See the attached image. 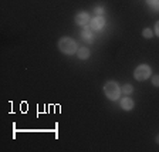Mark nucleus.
<instances>
[{
	"label": "nucleus",
	"mask_w": 159,
	"mask_h": 152,
	"mask_svg": "<svg viewBox=\"0 0 159 152\" xmlns=\"http://www.w3.org/2000/svg\"><path fill=\"white\" fill-rule=\"evenodd\" d=\"M155 34L159 37V21H156L155 23Z\"/></svg>",
	"instance_id": "obj_14"
},
{
	"label": "nucleus",
	"mask_w": 159,
	"mask_h": 152,
	"mask_svg": "<svg viewBox=\"0 0 159 152\" xmlns=\"http://www.w3.org/2000/svg\"><path fill=\"white\" fill-rule=\"evenodd\" d=\"M156 142H158V144H159V135H158V136H156Z\"/></svg>",
	"instance_id": "obj_15"
},
{
	"label": "nucleus",
	"mask_w": 159,
	"mask_h": 152,
	"mask_svg": "<svg viewBox=\"0 0 159 152\" xmlns=\"http://www.w3.org/2000/svg\"><path fill=\"white\" fill-rule=\"evenodd\" d=\"M89 56H91V51H89L88 47H80L78 51H77V57L80 60H87L89 58Z\"/></svg>",
	"instance_id": "obj_8"
},
{
	"label": "nucleus",
	"mask_w": 159,
	"mask_h": 152,
	"mask_svg": "<svg viewBox=\"0 0 159 152\" xmlns=\"http://www.w3.org/2000/svg\"><path fill=\"white\" fill-rule=\"evenodd\" d=\"M91 29L94 30V31H99V30H102L104 26H105V20H104L102 16H97L93 19V21H91Z\"/></svg>",
	"instance_id": "obj_6"
},
{
	"label": "nucleus",
	"mask_w": 159,
	"mask_h": 152,
	"mask_svg": "<svg viewBox=\"0 0 159 152\" xmlns=\"http://www.w3.org/2000/svg\"><path fill=\"white\" fill-rule=\"evenodd\" d=\"M95 13H97V16H102V14H104V9H102V7H97Z\"/></svg>",
	"instance_id": "obj_13"
},
{
	"label": "nucleus",
	"mask_w": 159,
	"mask_h": 152,
	"mask_svg": "<svg viewBox=\"0 0 159 152\" xmlns=\"http://www.w3.org/2000/svg\"><path fill=\"white\" fill-rule=\"evenodd\" d=\"M151 76H152V68H151L148 64H141V66H138L135 68V71H134V77H135V80H138V81H145V80H148Z\"/></svg>",
	"instance_id": "obj_3"
},
{
	"label": "nucleus",
	"mask_w": 159,
	"mask_h": 152,
	"mask_svg": "<svg viewBox=\"0 0 159 152\" xmlns=\"http://www.w3.org/2000/svg\"><path fill=\"white\" fill-rule=\"evenodd\" d=\"M94 30L91 29V26H85V29L83 30V33L80 34L81 36V40H83L85 44H91L94 41V34H93Z\"/></svg>",
	"instance_id": "obj_5"
},
{
	"label": "nucleus",
	"mask_w": 159,
	"mask_h": 152,
	"mask_svg": "<svg viewBox=\"0 0 159 152\" xmlns=\"http://www.w3.org/2000/svg\"><path fill=\"white\" fill-rule=\"evenodd\" d=\"M142 36L145 37V39H152V36H153L152 30H151V29H143L142 30Z\"/></svg>",
	"instance_id": "obj_11"
},
{
	"label": "nucleus",
	"mask_w": 159,
	"mask_h": 152,
	"mask_svg": "<svg viewBox=\"0 0 159 152\" xmlns=\"http://www.w3.org/2000/svg\"><path fill=\"white\" fill-rule=\"evenodd\" d=\"M151 81H152V84L155 87H159V76H152V80H151Z\"/></svg>",
	"instance_id": "obj_12"
},
{
	"label": "nucleus",
	"mask_w": 159,
	"mask_h": 152,
	"mask_svg": "<svg viewBox=\"0 0 159 152\" xmlns=\"http://www.w3.org/2000/svg\"><path fill=\"white\" fill-rule=\"evenodd\" d=\"M58 48L61 53L67 54V56H73V54H77L80 47L75 40L71 37H61L58 40Z\"/></svg>",
	"instance_id": "obj_1"
},
{
	"label": "nucleus",
	"mask_w": 159,
	"mask_h": 152,
	"mask_svg": "<svg viewBox=\"0 0 159 152\" xmlns=\"http://www.w3.org/2000/svg\"><path fill=\"white\" fill-rule=\"evenodd\" d=\"M121 93L125 94V95H131L134 93V87L131 84H125L124 87H121Z\"/></svg>",
	"instance_id": "obj_9"
},
{
	"label": "nucleus",
	"mask_w": 159,
	"mask_h": 152,
	"mask_svg": "<svg viewBox=\"0 0 159 152\" xmlns=\"http://www.w3.org/2000/svg\"><path fill=\"white\" fill-rule=\"evenodd\" d=\"M119 104H121V108L125 109V111H131V109H134V107H135V103H134V99L129 98L128 95H125L124 98H121Z\"/></svg>",
	"instance_id": "obj_7"
},
{
	"label": "nucleus",
	"mask_w": 159,
	"mask_h": 152,
	"mask_svg": "<svg viewBox=\"0 0 159 152\" xmlns=\"http://www.w3.org/2000/svg\"><path fill=\"white\" fill-rule=\"evenodd\" d=\"M74 20H75V24L84 26V27L91 23V17H89V14L87 13V12H78V13L75 14V17H74Z\"/></svg>",
	"instance_id": "obj_4"
},
{
	"label": "nucleus",
	"mask_w": 159,
	"mask_h": 152,
	"mask_svg": "<svg viewBox=\"0 0 159 152\" xmlns=\"http://www.w3.org/2000/svg\"><path fill=\"white\" fill-rule=\"evenodd\" d=\"M104 94L107 95V98L111 99V101H116L121 97V87L118 85V83L115 81H108L104 85Z\"/></svg>",
	"instance_id": "obj_2"
},
{
	"label": "nucleus",
	"mask_w": 159,
	"mask_h": 152,
	"mask_svg": "<svg viewBox=\"0 0 159 152\" xmlns=\"http://www.w3.org/2000/svg\"><path fill=\"white\" fill-rule=\"evenodd\" d=\"M146 4H148L153 12H159V0H146Z\"/></svg>",
	"instance_id": "obj_10"
}]
</instances>
